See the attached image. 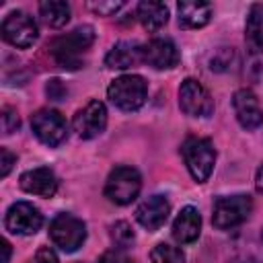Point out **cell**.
<instances>
[{
	"instance_id": "1",
	"label": "cell",
	"mask_w": 263,
	"mask_h": 263,
	"mask_svg": "<svg viewBox=\"0 0 263 263\" xmlns=\"http://www.w3.org/2000/svg\"><path fill=\"white\" fill-rule=\"evenodd\" d=\"M92 41H95V29L90 25H82L66 35L51 39L47 49L62 68L76 70L82 66V60H80L82 51H86L92 45Z\"/></svg>"
},
{
	"instance_id": "2",
	"label": "cell",
	"mask_w": 263,
	"mask_h": 263,
	"mask_svg": "<svg viewBox=\"0 0 263 263\" xmlns=\"http://www.w3.org/2000/svg\"><path fill=\"white\" fill-rule=\"evenodd\" d=\"M109 101L121 111H138L148 97V84L138 74H125L115 78L107 88Z\"/></svg>"
},
{
	"instance_id": "3",
	"label": "cell",
	"mask_w": 263,
	"mask_h": 263,
	"mask_svg": "<svg viewBox=\"0 0 263 263\" xmlns=\"http://www.w3.org/2000/svg\"><path fill=\"white\" fill-rule=\"evenodd\" d=\"M181 154L183 160L191 173V177L197 183H205L214 171V162H216V150L214 144L208 138H187L181 146Z\"/></svg>"
},
{
	"instance_id": "4",
	"label": "cell",
	"mask_w": 263,
	"mask_h": 263,
	"mask_svg": "<svg viewBox=\"0 0 263 263\" xmlns=\"http://www.w3.org/2000/svg\"><path fill=\"white\" fill-rule=\"evenodd\" d=\"M142 189V177L134 166H115L105 183V195L117 205L132 203Z\"/></svg>"
},
{
	"instance_id": "5",
	"label": "cell",
	"mask_w": 263,
	"mask_h": 263,
	"mask_svg": "<svg viewBox=\"0 0 263 263\" xmlns=\"http://www.w3.org/2000/svg\"><path fill=\"white\" fill-rule=\"evenodd\" d=\"M251 210H253V199L245 193L220 197L214 203L212 222L218 230H228V228L242 224L251 216Z\"/></svg>"
},
{
	"instance_id": "6",
	"label": "cell",
	"mask_w": 263,
	"mask_h": 263,
	"mask_svg": "<svg viewBox=\"0 0 263 263\" xmlns=\"http://www.w3.org/2000/svg\"><path fill=\"white\" fill-rule=\"evenodd\" d=\"M49 238L64 253H74L86 238V226L72 214H58L49 224Z\"/></svg>"
},
{
	"instance_id": "7",
	"label": "cell",
	"mask_w": 263,
	"mask_h": 263,
	"mask_svg": "<svg viewBox=\"0 0 263 263\" xmlns=\"http://www.w3.org/2000/svg\"><path fill=\"white\" fill-rule=\"evenodd\" d=\"M179 107L189 117H210L214 113V99L201 82L185 78L179 88Z\"/></svg>"
},
{
	"instance_id": "8",
	"label": "cell",
	"mask_w": 263,
	"mask_h": 263,
	"mask_svg": "<svg viewBox=\"0 0 263 263\" xmlns=\"http://www.w3.org/2000/svg\"><path fill=\"white\" fill-rule=\"evenodd\" d=\"M2 37L12 47L25 49L37 41L39 29H37V23L33 21V16H29L23 10H14L2 23Z\"/></svg>"
},
{
	"instance_id": "9",
	"label": "cell",
	"mask_w": 263,
	"mask_h": 263,
	"mask_svg": "<svg viewBox=\"0 0 263 263\" xmlns=\"http://www.w3.org/2000/svg\"><path fill=\"white\" fill-rule=\"evenodd\" d=\"M31 127L35 136L47 146H60L68 138V123L62 113L53 109H39L31 115Z\"/></svg>"
},
{
	"instance_id": "10",
	"label": "cell",
	"mask_w": 263,
	"mask_h": 263,
	"mask_svg": "<svg viewBox=\"0 0 263 263\" xmlns=\"http://www.w3.org/2000/svg\"><path fill=\"white\" fill-rule=\"evenodd\" d=\"M43 224V216L41 212L29 203V201H16L8 208L6 212V218H4V226L8 232L12 234H23V236H29V234H35Z\"/></svg>"
},
{
	"instance_id": "11",
	"label": "cell",
	"mask_w": 263,
	"mask_h": 263,
	"mask_svg": "<svg viewBox=\"0 0 263 263\" xmlns=\"http://www.w3.org/2000/svg\"><path fill=\"white\" fill-rule=\"evenodd\" d=\"M105 125H107V109L101 101H88L82 109L76 111L72 119V127L82 140L97 138L99 134H103Z\"/></svg>"
},
{
	"instance_id": "12",
	"label": "cell",
	"mask_w": 263,
	"mask_h": 263,
	"mask_svg": "<svg viewBox=\"0 0 263 263\" xmlns=\"http://www.w3.org/2000/svg\"><path fill=\"white\" fill-rule=\"evenodd\" d=\"M142 62L156 70H168L179 64V49L171 39H150L142 45Z\"/></svg>"
},
{
	"instance_id": "13",
	"label": "cell",
	"mask_w": 263,
	"mask_h": 263,
	"mask_svg": "<svg viewBox=\"0 0 263 263\" xmlns=\"http://www.w3.org/2000/svg\"><path fill=\"white\" fill-rule=\"evenodd\" d=\"M232 107L238 123L245 129H257L263 123V109L257 101V97L249 88H240L232 97Z\"/></svg>"
},
{
	"instance_id": "14",
	"label": "cell",
	"mask_w": 263,
	"mask_h": 263,
	"mask_svg": "<svg viewBox=\"0 0 263 263\" xmlns=\"http://www.w3.org/2000/svg\"><path fill=\"white\" fill-rule=\"evenodd\" d=\"M18 185L23 191L31 195H39V197H53L58 191V179L53 171L47 166H39V168H31L23 173L18 179Z\"/></svg>"
},
{
	"instance_id": "15",
	"label": "cell",
	"mask_w": 263,
	"mask_h": 263,
	"mask_svg": "<svg viewBox=\"0 0 263 263\" xmlns=\"http://www.w3.org/2000/svg\"><path fill=\"white\" fill-rule=\"evenodd\" d=\"M168 212H171V205L166 201L164 195H150L148 199H144L138 210H136V220L150 232L158 230L166 218H168Z\"/></svg>"
},
{
	"instance_id": "16",
	"label": "cell",
	"mask_w": 263,
	"mask_h": 263,
	"mask_svg": "<svg viewBox=\"0 0 263 263\" xmlns=\"http://www.w3.org/2000/svg\"><path fill=\"white\" fill-rule=\"evenodd\" d=\"M201 232V216L193 205H187L179 212V216L173 222V238L181 245H189L197 240Z\"/></svg>"
},
{
	"instance_id": "17",
	"label": "cell",
	"mask_w": 263,
	"mask_h": 263,
	"mask_svg": "<svg viewBox=\"0 0 263 263\" xmlns=\"http://www.w3.org/2000/svg\"><path fill=\"white\" fill-rule=\"evenodd\" d=\"M179 14V27L183 29H199L205 27L212 18V6L208 2H195V0H183L177 4Z\"/></svg>"
},
{
	"instance_id": "18",
	"label": "cell",
	"mask_w": 263,
	"mask_h": 263,
	"mask_svg": "<svg viewBox=\"0 0 263 263\" xmlns=\"http://www.w3.org/2000/svg\"><path fill=\"white\" fill-rule=\"evenodd\" d=\"M142 62V45L136 41H119L105 55V66L113 70H125Z\"/></svg>"
},
{
	"instance_id": "19",
	"label": "cell",
	"mask_w": 263,
	"mask_h": 263,
	"mask_svg": "<svg viewBox=\"0 0 263 263\" xmlns=\"http://www.w3.org/2000/svg\"><path fill=\"white\" fill-rule=\"evenodd\" d=\"M138 18L146 31L154 33L166 25L168 8L162 2H140L138 4Z\"/></svg>"
},
{
	"instance_id": "20",
	"label": "cell",
	"mask_w": 263,
	"mask_h": 263,
	"mask_svg": "<svg viewBox=\"0 0 263 263\" xmlns=\"http://www.w3.org/2000/svg\"><path fill=\"white\" fill-rule=\"evenodd\" d=\"M247 43L253 51H263V4H253L245 27Z\"/></svg>"
},
{
	"instance_id": "21",
	"label": "cell",
	"mask_w": 263,
	"mask_h": 263,
	"mask_svg": "<svg viewBox=\"0 0 263 263\" xmlns=\"http://www.w3.org/2000/svg\"><path fill=\"white\" fill-rule=\"evenodd\" d=\"M39 14L43 23L51 29H60L70 21V6L60 0H49L39 4Z\"/></svg>"
},
{
	"instance_id": "22",
	"label": "cell",
	"mask_w": 263,
	"mask_h": 263,
	"mask_svg": "<svg viewBox=\"0 0 263 263\" xmlns=\"http://www.w3.org/2000/svg\"><path fill=\"white\" fill-rule=\"evenodd\" d=\"M150 263H185V255L166 242H158L150 253Z\"/></svg>"
},
{
	"instance_id": "23",
	"label": "cell",
	"mask_w": 263,
	"mask_h": 263,
	"mask_svg": "<svg viewBox=\"0 0 263 263\" xmlns=\"http://www.w3.org/2000/svg\"><path fill=\"white\" fill-rule=\"evenodd\" d=\"M111 240H113V245H117V249H127L129 245H134V240H136V234H134V228L127 224V222H123V220H119V222H115L113 226H111Z\"/></svg>"
},
{
	"instance_id": "24",
	"label": "cell",
	"mask_w": 263,
	"mask_h": 263,
	"mask_svg": "<svg viewBox=\"0 0 263 263\" xmlns=\"http://www.w3.org/2000/svg\"><path fill=\"white\" fill-rule=\"evenodd\" d=\"M18 125H21V121H18L16 111L12 107H4L2 109V134L4 136H10L12 132L18 129Z\"/></svg>"
},
{
	"instance_id": "25",
	"label": "cell",
	"mask_w": 263,
	"mask_h": 263,
	"mask_svg": "<svg viewBox=\"0 0 263 263\" xmlns=\"http://www.w3.org/2000/svg\"><path fill=\"white\" fill-rule=\"evenodd\" d=\"M88 8L95 10L99 16H111L119 8H123V2L121 0H117V2H88Z\"/></svg>"
},
{
	"instance_id": "26",
	"label": "cell",
	"mask_w": 263,
	"mask_h": 263,
	"mask_svg": "<svg viewBox=\"0 0 263 263\" xmlns=\"http://www.w3.org/2000/svg\"><path fill=\"white\" fill-rule=\"evenodd\" d=\"M66 86H64V82L60 80V78H51V80H47V84H45V95L51 99V101H62L64 97H66Z\"/></svg>"
},
{
	"instance_id": "27",
	"label": "cell",
	"mask_w": 263,
	"mask_h": 263,
	"mask_svg": "<svg viewBox=\"0 0 263 263\" xmlns=\"http://www.w3.org/2000/svg\"><path fill=\"white\" fill-rule=\"evenodd\" d=\"M99 263H136L132 257H127L121 249H113V251H107V253H103V257L99 259Z\"/></svg>"
},
{
	"instance_id": "28",
	"label": "cell",
	"mask_w": 263,
	"mask_h": 263,
	"mask_svg": "<svg viewBox=\"0 0 263 263\" xmlns=\"http://www.w3.org/2000/svg\"><path fill=\"white\" fill-rule=\"evenodd\" d=\"M0 158H2L0 160V177H6L12 168V164L16 162V156L8 148H0Z\"/></svg>"
},
{
	"instance_id": "29",
	"label": "cell",
	"mask_w": 263,
	"mask_h": 263,
	"mask_svg": "<svg viewBox=\"0 0 263 263\" xmlns=\"http://www.w3.org/2000/svg\"><path fill=\"white\" fill-rule=\"evenodd\" d=\"M29 263H60V261H58V255L49 247H41Z\"/></svg>"
},
{
	"instance_id": "30",
	"label": "cell",
	"mask_w": 263,
	"mask_h": 263,
	"mask_svg": "<svg viewBox=\"0 0 263 263\" xmlns=\"http://www.w3.org/2000/svg\"><path fill=\"white\" fill-rule=\"evenodd\" d=\"M255 187H257V191L263 195V164L259 166V171H257V177H255Z\"/></svg>"
},
{
	"instance_id": "31",
	"label": "cell",
	"mask_w": 263,
	"mask_h": 263,
	"mask_svg": "<svg viewBox=\"0 0 263 263\" xmlns=\"http://www.w3.org/2000/svg\"><path fill=\"white\" fill-rule=\"evenodd\" d=\"M2 251H4L2 263H8V259H10V242L8 240H2Z\"/></svg>"
},
{
	"instance_id": "32",
	"label": "cell",
	"mask_w": 263,
	"mask_h": 263,
	"mask_svg": "<svg viewBox=\"0 0 263 263\" xmlns=\"http://www.w3.org/2000/svg\"><path fill=\"white\" fill-rule=\"evenodd\" d=\"M261 238H263V232H261Z\"/></svg>"
}]
</instances>
